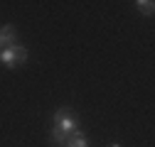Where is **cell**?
I'll return each instance as SVG.
<instances>
[{
    "label": "cell",
    "instance_id": "obj_4",
    "mask_svg": "<svg viewBox=\"0 0 155 147\" xmlns=\"http://www.w3.org/2000/svg\"><path fill=\"white\" fill-rule=\"evenodd\" d=\"M64 147H89V137H86V133H84V130H74V133L69 135V140H67Z\"/></svg>",
    "mask_w": 155,
    "mask_h": 147
},
{
    "label": "cell",
    "instance_id": "obj_5",
    "mask_svg": "<svg viewBox=\"0 0 155 147\" xmlns=\"http://www.w3.org/2000/svg\"><path fill=\"white\" fill-rule=\"evenodd\" d=\"M135 10H138L140 15H145V17H150L155 12V3L153 0H138V3H135Z\"/></svg>",
    "mask_w": 155,
    "mask_h": 147
},
{
    "label": "cell",
    "instance_id": "obj_3",
    "mask_svg": "<svg viewBox=\"0 0 155 147\" xmlns=\"http://www.w3.org/2000/svg\"><path fill=\"white\" fill-rule=\"evenodd\" d=\"M17 44V32H15V27L12 25H3L0 27V47H15Z\"/></svg>",
    "mask_w": 155,
    "mask_h": 147
},
{
    "label": "cell",
    "instance_id": "obj_8",
    "mask_svg": "<svg viewBox=\"0 0 155 147\" xmlns=\"http://www.w3.org/2000/svg\"><path fill=\"white\" fill-rule=\"evenodd\" d=\"M0 49H3V47H0Z\"/></svg>",
    "mask_w": 155,
    "mask_h": 147
},
{
    "label": "cell",
    "instance_id": "obj_6",
    "mask_svg": "<svg viewBox=\"0 0 155 147\" xmlns=\"http://www.w3.org/2000/svg\"><path fill=\"white\" fill-rule=\"evenodd\" d=\"M67 140H69V135H67V133H62L59 127H52V145H54V147H64V145H67Z\"/></svg>",
    "mask_w": 155,
    "mask_h": 147
},
{
    "label": "cell",
    "instance_id": "obj_1",
    "mask_svg": "<svg viewBox=\"0 0 155 147\" xmlns=\"http://www.w3.org/2000/svg\"><path fill=\"white\" fill-rule=\"evenodd\" d=\"M54 127H59L62 133L71 135L74 130H79V118H76V113L71 108H59V110H54Z\"/></svg>",
    "mask_w": 155,
    "mask_h": 147
},
{
    "label": "cell",
    "instance_id": "obj_2",
    "mask_svg": "<svg viewBox=\"0 0 155 147\" xmlns=\"http://www.w3.org/2000/svg\"><path fill=\"white\" fill-rule=\"evenodd\" d=\"M27 61V49L22 44H15V47H5V49H0V64L12 69L17 64H25Z\"/></svg>",
    "mask_w": 155,
    "mask_h": 147
},
{
    "label": "cell",
    "instance_id": "obj_7",
    "mask_svg": "<svg viewBox=\"0 0 155 147\" xmlns=\"http://www.w3.org/2000/svg\"><path fill=\"white\" fill-rule=\"evenodd\" d=\"M108 147H121V142H113V145H108Z\"/></svg>",
    "mask_w": 155,
    "mask_h": 147
}]
</instances>
